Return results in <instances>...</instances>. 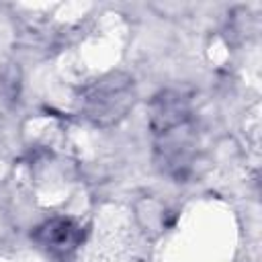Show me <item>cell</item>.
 <instances>
[{"mask_svg": "<svg viewBox=\"0 0 262 262\" xmlns=\"http://www.w3.org/2000/svg\"><path fill=\"white\" fill-rule=\"evenodd\" d=\"M33 242L51 258L68 260L84 239V229L70 217H51L39 223L33 233Z\"/></svg>", "mask_w": 262, "mask_h": 262, "instance_id": "3", "label": "cell"}, {"mask_svg": "<svg viewBox=\"0 0 262 262\" xmlns=\"http://www.w3.org/2000/svg\"><path fill=\"white\" fill-rule=\"evenodd\" d=\"M137 98L135 82L125 72H108L90 82L80 98V113L96 127H113L127 117Z\"/></svg>", "mask_w": 262, "mask_h": 262, "instance_id": "2", "label": "cell"}, {"mask_svg": "<svg viewBox=\"0 0 262 262\" xmlns=\"http://www.w3.org/2000/svg\"><path fill=\"white\" fill-rule=\"evenodd\" d=\"M149 127L158 168L186 180L196 162V123L190 100L180 90H162L149 104Z\"/></svg>", "mask_w": 262, "mask_h": 262, "instance_id": "1", "label": "cell"}]
</instances>
